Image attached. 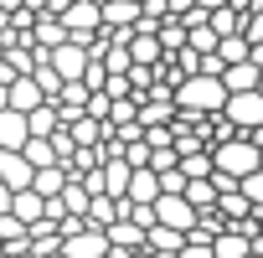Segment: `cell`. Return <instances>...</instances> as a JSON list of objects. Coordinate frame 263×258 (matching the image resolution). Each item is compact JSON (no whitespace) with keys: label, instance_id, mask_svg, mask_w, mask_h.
I'll use <instances>...</instances> for the list:
<instances>
[{"label":"cell","instance_id":"6da1fadb","mask_svg":"<svg viewBox=\"0 0 263 258\" xmlns=\"http://www.w3.org/2000/svg\"><path fill=\"white\" fill-rule=\"evenodd\" d=\"M171 98H176V114H222L227 88H222V78H212V72H191V78L176 83Z\"/></svg>","mask_w":263,"mask_h":258},{"label":"cell","instance_id":"7a4b0ae2","mask_svg":"<svg viewBox=\"0 0 263 258\" xmlns=\"http://www.w3.org/2000/svg\"><path fill=\"white\" fill-rule=\"evenodd\" d=\"M212 165H217V171H227L232 181H242L248 171H258V165H263V155H258V145H253L248 135H237V140L212 145Z\"/></svg>","mask_w":263,"mask_h":258},{"label":"cell","instance_id":"3957f363","mask_svg":"<svg viewBox=\"0 0 263 258\" xmlns=\"http://www.w3.org/2000/svg\"><path fill=\"white\" fill-rule=\"evenodd\" d=\"M88 47H93V36H67L62 47H52V57H47V62L57 67V78H62V83H83V72H88V62H93V52H88Z\"/></svg>","mask_w":263,"mask_h":258},{"label":"cell","instance_id":"277c9868","mask_svg":"<svg viewBox=\"0 0 263 258\" xmlns=\"http://www.w3.org/2000/svg\"><path fill=\"white\" fill-rule=\"evenodd\" d=\"M222 114L242 129V135H253V129L263 124V93L258 88H242V93H227V103H222Z\"/></svg>","mask_w":263,"mask_h":258},{"label":"cell","instance_id":"5b68a950","mask_svg":"<svg viewBox=\"0 0 263 258\" xmlns=\"http://www.w3.org/2000/svg\"><path fill=\"white\" fill-rule=\"evenodd\" d=\"M62 26H67V36H98L103 31V6L98 0H67Z\"/></svg>","mask_w":263,"mask_h":258},{"label":"cell","instance_id":"8992f818","mask_svg":"<svg viewBox=\"0 0 263 258\" xmlns=\"http://www.w3.org/2000/svg\"><path fill=\"white\" fill-rule=\"evenodd\" d=\"M155 222H160V227H176V232H191V227L201 222V212H196L186 196H171V191H160V201H155Z\"/></svg>","mask_w":263,"mask_h":258},{"label":"cell","instance_id":"52a82bcc","mask_svg":"<svg viewBox=\"0 0 263 258\" xmlns=\"http://www.w3.org/2000/svg\"><path fill=\"white\" fill-rule=\"evenodd\" d=\"M0 181H6L11 191H31V181H36V165H31L21 150H0Z\"/></svg>","mask_w":263,"mask_h":258},{"label":"cell","instance_id":"ba28073f","mask_svg":"<svg viewBox=\"0 0 263 258\" xmlns=\"http://www.w3.org/2000/svg\"><path fill=\"white\" fill-rule=\"evenodd\" d=\"M62 253H67V258H103V253H108V232H98V227H83V232L62 237Z\"/></svg>","mask_w":263,"mask_h":258},{"label":"cell","instance_id":"9c48e42d","mask_svg":"<svg viewBox=\"0 0 263 258\" xmlns=\"http://www.w3.org/2000/svg\"><path fill=\"white\" fill-rule=\"evenodd\" d=\"M26 140H31V124H26V114H16V108H0V150H26Z\"/></svg>","mask_w":263,"mask_h":258},{"label":"cell","instance_id":"30bf717a","mask_svg":"<svg viewBox=\"0 0 263 258\" xmlns=\"http://www.w3.org/2000/svg\"><path fill=\"white\" fill-rule=\"evenodd\" d=\"M129 57H135L140 67H160L165 62V47L155 31H129Z\"/></svg>","mask_w":263,"mask_h":258},{"label":"cell","instance_id":"8fae6325","mask_svg":"<svg viewBox=\"0 0 263 258\" xmlns=\"http://www.w3.org/2000/svg\"><path fill=\"white\" fill-rule=\"evenodd\" d=\"M31 42H36L42 52L62 47V42H67V26H62V16H52V11H36V26H31Z\"/></svg>","mask_w":263,"mask_h":258},{"label":"cell","instance_id":"7c38bea8","mask_svg":"<svg viewBox=\"0 0 263 258\" xmlns=\"http://www.w3.org/2000/svg\"><path fill=\"white\" fill-rule=\"evenodd\" d=\"M103 26L108 31H135L140 26V0H108L103 6Z\"/></svg>","mask_w":263,"mask_h":258},{"label":"cell","instance_id":"4fadbf2b","mask_svg":"<svg viewBox=\"0 0 263 258\" xmlns=\"http://www.w3.org/2000/svg\"><path fill=\"white\" fill-rule=\"evenodd\" d=\"M47 103V93L36 88V78L26 72V78H11V108L16 114H31V108H42Z\"/></svg>","mask_w":263,"mask_h":258},{"label":"cell","instance_id":"5bb4252c","mask_svg":"<svg viewBox=\"0 0 263 258\" xmlns=\"http://www.w3.org/2000/svg\"><path fill=\"white\" fill-rule=\"evenodd\" d=\"M129 176H135V165H129L124 155L103 160V196H129Z\"/></svg>","mask_w":263,"mask_h":258},{"label":"cell","instance_id":"9a60e30c","mask_svg":"<svg viewBox=\"0 0 263 258\" xmlns=\"http://www.w3.org/2000/svg\"><path fill=\"white\" fill-rule=\"evenodd\" d=\"M212 253H217V258H248V253H253V237L237 232V227H222V232L212 237Z\"/></svg>","mask_w":263,"mask_h":258},{"label":"cell","instance_id":"2e32d148","mask_svg":"<svg viewBox=\"0 0 263 258\" xmlns=\"http://www.w3.org/2000/svg\"><path fill=\"white\" fill-rule=\"evenodd\" d=\"M129 201H140V207H155V201H160V176H155L150 165L129 176Z\"/></svg>","mask_w":263,"mask_h":258},{"label":"cell","instance_id":"e0dca14e","mask_svg":"<svg viewBox=\"0 0 263 258\" xmlns=\"http://www.w3.org/2000/svg\"><path fill=\"white\" fill-rule=\"evenodd\" d=\"M62 186H67V165H62V160H57V165H42V171H36V181H31V191H36V196H47V201H57V196H62Z\"/></svg>","mask_w":263,"mask_h":258},{"label":"cell","instance_id":"ac0fdd59","mask_svg":"<svg viewBox=\"0 0 263 258\" xmlns=\"http://www.w3.org/2000/svg\"><path fill=\"white\" fill-rule=\"evenodd\" d=\"M181 248H186V232H176V227H160L155 222L145 232V253H181Z\"/></svg>","mask_w":263,"mask_h":258},{"label":"cell","instance_id":"d6986e66","mask_svg":"<svg viewBox=\"0 0 263 258\" xmlns=\"http://www.w3.org/2000/svg\"><path fill=\"white\" fill-rule=\"evenodd\" d=\"M171 119H176V98H140V129L171 124Z\"/></svg>","mask_w":263,"mask_h":258},{"label":"cell","instance_id":"ffe728a7","mask_svg":"<svg viewBox=\"0 0 263 258\" xmlns=\"http://www.w3.org/2000/svg\"><path fill=\"white\" fill-rule=\"evenodd\" d=\"M11 212L31 227V222H42L47 217V196H36V191H16V201H11Z\"/></svg>","mask_w":263,"mask_h":258},{"label":"cell","instance_id":"44dd1931","mask_svg":"<svg viewBox=\"0 0 263 258\" xmlns=\"http://www.w3.org/2000/svg\"><path fill=\"white\" fill-rule=\"evenodd\" d=\"M0 243H6V248H26L31 243V227L16 212H0Z\"/></svg>","mask_w":263,"mask_h":258},{"label":"cell","instance_id":"7402d4cb","mask_svg":"<svg viewBox=\"0 0 263 258\" xmlns=\"http://www.w3.org/2000/svg\"><path fill=\"white\" fill-rule=\"evenodd\" d=\"M26 124H31V135L52 140L57 129H62V119H57V103H42V108H31V114H26Z\"/></svg>","mask_w":263,"mask_h":258},{"label":"cell","instance_id":"603a6c76","mask_svg":"<svg viewBox=\"0 0 263 258\" xmlns=\"http://www.w3.org/2000/svg\"><path fill=\"white\" fill-rule=\"evenodd\" d=\"M222 88H227V93H242V88H258V67H253V62H232V67L222 72Z\"/></svg>","mask_w":263,"mask_h":258},{"label":"cell","instance_id":"cb8c5ba5","mask_svg":"<svg viewBox=\"0 0 263 258\" xmlns=\"http://www.w3.org/2000/svg\"><path fill=\"white\" fill-rule=\"evenodd\" d=\"M57 201H62V212H72V217H88V201H93V191H88L83 181H67Z\"/></svg>","mask_w":263,"mask_h":258},{"label":"cell","instance_id":"d4e9b609","mask_svg":"<svg viewBox=\"0 0 263 258\" xmlns=\"http://www.w3.org/2000/svg\"><path fill=\"white\" fill-rule=\"evenodd\" d=\"M206 26H212L217 36H237V31H242V11H232V6H217V11L206 16Z\"/></svg>","mask_w":263,"mask_h":258},{"label":"cell","instance_id":"484cf974","mask_svg":"<svg viewBox=\"0 0 263 258\" xmlns=\"http://www.w3.org/2000/svg\"><path fill=\"white\" fill-rule=\"evenodd\" d=\"M181 196H186L196 212H212V207H217V186H212V176H206V181H186Z\"/></svg>","mask_w":263,"mask_h":258},{"label":"cell","instance_id":"4316f807","mask_svg":"<svg viewBox=\"0 0 263 258\" xmlns=\"http://www.w3.org/2000/svg\"><path fill=\"white\" fill-rule=\"evenodd\" d=\"M217 57H222V72L232 67V62H248V36L237 31V36H222L217 42Z\"/></svg>","mask_w":263,"mask_h":258},{"label":"cell","instance_id":"83f0119b","mask_svg":"<svg viewBox=\"0 0 263 258\" xmlns=\"http://www.w3.org/2000/svg\"><path fill=\"white\" fill-rule=\"evenodd\" d=\"M21 155H26V160H31L36 171H42V165H57V150H52V140H42V135H31Z\"/></svg>","mask_w":263,"mask_h":258},{"label":"cell","instance_id":"f1b7e54d","mask_svg":"<svg viewBox=\"0 0 263 258\" xmlns=\"http://www.w3.org/2000/svg\"><path fill=\"white\" fill-rule=\"evenodd\" d=\"M181 171H186V181H206L217 165H212V150H196V155H181Z\"/></svg>","mask_w":263,"mask_h":258},{"label":"cell","instance_id":"f546056e","mask_svg":"<svg viewBox=\"0 0 263 258\" xmlns=\"http://www.w3.org/2000/svg\"><path fill=\"white\" fill-rule=\"evenodd\" d=\"M237 191L253 201V212H263V165H258V171H248V176L237 181Z\"/></svg>","mask_w":263,"mask_h":258},{"label":"cell","instance_id":"4dcf8cb0","mask_svg":"<svg viewBox=\"0 0 263 258\" xmlns=\"http://www.w3.org/2000/svg\"><path fill=\"white\" fill-rule=\"evenodd\" d=\"M124 160H129V165H135V171H145V165H150V145H145V135L124 145Z\"/></svg>","mask_w":263,"mask_h":258},{"label":"cell","instance_id":"1f68e13d","mask_svg":"<svg viewBox=\"0 0 263 258\" xmlns=\"http://www.w3.org/2000/svg\"><path fill=\"white\" fill-rule=\"evenodd\" d=\"M242 36H248V47L263 42V11H242Z\"/></svg>","mask_w":263,"mask_h":258},{"label":"cell","instance_id":"d6a6232c","mask_svg":"<svg viewBox=\"0 0 263 258\" xmlns=\"http://www.w3.org/2000/svg\"><path fill=\"white\" fill-rule=\"evenodd\" d=\"M108 108H114V98L98 88V93H88V108H83V114H93V119H108Z\"/></svg>","mask_w":263,"mask_h":258},{"label":"cell","instance_id":"836d02e7","mask_svg":"<svg viewBox=\"0 0 263 258\" xmlns=\"http://www.w3.org/2000/svg\"><path fill=\"white\" fill-rule=\"evenodd\" d=\"M176 165H181L176 150H150V171H176Z\"/></svg>","mask_w":263,"mask_h":258},{"label":"cell","instance_id":"e575fe53","mask_svg":"<svg viewBox=\"0 0 263 258\" xmlns=\"http://www.w3.org/2000/svg\"><path fill=\"white\" fill-rule=\"evenodd\" d=\"M52 150H57V160H72V135H67V129H57V135H52Z\"/></svg>","mask_w":263,"mask_h":258},{"label":"cell","instance_id":"d590c367","mask_svg":"<svg viewBox=\"0 0 263 258\" xmlns=\"http://www.w3.org/2000/svg\"><path fill=\"white\" fill-rule=\"evenodd\" d=\"M11 201H16V191H11L6 181H0V212H11Z\"/></svg>","mask_w":263,"mask_h":258},{"label":"cell","instance_id":"8d00e7d4","mask_svg":"<svg viewBox=\"0 0 263 258\" xmlns=\"http://www.w3.org/2000/svg\"><path fill=\"white\" fill-rule=\"evenodd\" d=\"M248 62H253V67L263 72V42H258V47H248Z\"/></svg>","mask_w":263,"mask_h":258},{"label":"cell","instance_id":"74e56055","mask_svg":"<svg viewBox=\"0 0 263 258\" xmlns=\"http://www.w3.org/2000/svg\"><path fill=\"white\" fill-rule=\"evenodd\" d=\"M227 6H232V11H253V6H258V0H227Z\"/></svg>","mask_w":263,"mask_h":258},{"label":"cell","instance_id":"f35d334b","mask_svg":"<svg viewBox=\"0 0 263 258\" xmlns=\"http://www.w3.org/2000/svg\"><path fill=\"white\" fill-rule=\"evenodd\" d=\"M0 108H11V83H0Z\"/></svg>","mask_w":263,"mask_h":258},{"label":"cell","instance_id":"ab89813d","mask_svg":"<svg viewBox=\"0 0 263 258\" xmlns=\"http://www.w3.org/2000/svg\"><path fill=\"white\" fill-rule=\"evenodd\" d=\"M196 6H201V11H217V6H227V0H196Z\"/></svg>","mask_w":263,"mask_h":258},{"label":"cell","instance_id":"60d3db41","mask_svg":"<svg viewBox=\"0 0 263 258\" xmlns=\"http://www.w3.org/2000/svg\"><path fill=\"white\" fill-rule=\"evenodd\" d=\"M11 31V11H0V36H6Z\"/></svg>","mask_w":263,"mask_h":258},{"label":"cell","instance_id":"b9f144b4","mask_svg":"<svg viewBox=\"0 0 263 258\" xmlns=\"http://www.w3.org/2000/svg\"><path fill=\"white\" fill-rule=\"evenodd\" d=\"M248 140H253V145H258V150H263V124H258V129H253V135H248Z\"/></svg>","mask_w":263,"mask_h":258},{"label":"cell","instance_id":"7bdbcfd3","mask_svg":"<svg viewBox=\"0 0 263 258\" xmlns=\"http://www.w3.org/2000/svg\"><path fill=\"white\" fill-rule=\"evenodd\" d=\"M145 258H181V253H145Z\"/></svg>","mask_w":263,"mask_h":258},{"label":"cell","instance_id":"ee69618b","mask_svg":"<svg viewBox=\"0 0 263 258\" xmlns=\"http://www.w3.org/2000/svg\"><path fill=\"white\" fill-rule=\"evenodd\" d=\"M42 258H67V253H42Z\"/></svg>","mask_w":263,"mask_h":258},{"label":"cell","instance_id":"f6af8a7d","mask_svg":"<svg viewBox=\"0 0 263 258\" xmlns=\"http://www.w3.org/2000/svg\"><path fill=\"white\" fill-rule=\"evenodd\" d=\"M258 237H263V212H258Z\"/></svg>","mask_w":263,"mask_h":258},{"label":"cell","instance_id":"bcb514c9","mask_svg":"<svg viewBox=\"0 0 263 258\" xmlns=\"http://www.w3.org/2000/svg\"><path fill=\"white\" fill-rule=\"evenodd\" d=\"M258 93H263V72H258Z\"/></svg>","mask_w":263,"mask_h":258},{"label":"cell","instance_id":"7dc6e473","mask_svg":"<svg viewBox=\"0 0 263 258\" xmlns=\"http://www.w3.org/2000/svg\"><path fill=\"white\" fill-rule=\"evenodd\" d=\"M253 11H263V0H258V6H253Z\"/></svg>","mask_w":263,"mask_h":258},{"label":"cell","instance_id":"c3c4849f","mask_svg":"<svg viewBox=\"0 0 263 258\" xmlns=\"http://www.w3.org/2000/svg\"><path fill=\"white\" fill-rule=\"evenodd\" d=\"M140 258H145V253H140Z\"/></svg>","mask_w":263,"mask_h":258},{"label":"cell","instance_id":"681fc988","mask_svg":"<svg viewBox=\"0 0 263 258\" xmlns=\"http://www.w3.org/2000/svg\"><path fill=\"white\" fill-rule=\"evenodd\" d=\"M258 155H263V150H258Z\"/></svg>","mask_w":263,"mask_h":258}]
</instances>
